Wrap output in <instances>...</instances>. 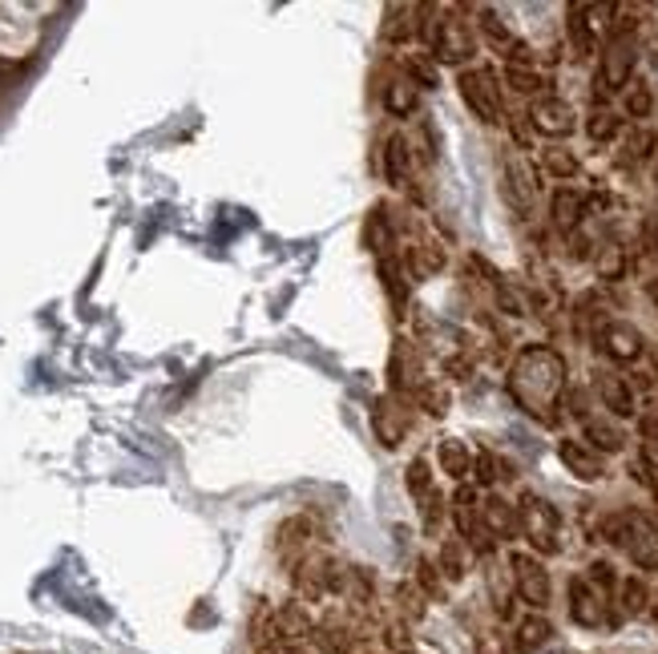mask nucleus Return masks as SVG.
<instances>
[{
  "mask_svg": "<svg viewBox=\"0 0 658 654\" xmlns=\"http://www.w3.org/2000/svg\"><path fill=\"white\" fill-rule=\"evenodd\" d=\"M618 126H622V122H618V117L610 114V110H598V114H590L586 134L594 138V142H610V138L618 134Z\"/></svg>",
  "mask_w": 658,
  "mask_h": 654,
  "instance_id": "b1692460",
  "label": "nucleus"
},
{
  "mask_svg": "<svg viewBox=\"0 0 658 654\" xmlns=\"http://www.w3.org/2000/svg\"><path fill=\"white\" fill-rule=\"evenodd\" d=\"M590 9L586 4H573L570 9V37H573V45H578V53L586 58V53H594V33H590Z\"/></svg>",
  "mask_w": 658,
  "mask_h": 654,
  "instance_id": "412c9836",
  "label": "nucleus"
},
{
  "mask_svg": "<svg viewBox=\"0 0 658 654\" xmlns=\"http://www.w3.org/2000/svg\"><path fill=\"white\" fill-rule=\"evenodd\" d=\"M566 388V364L558 352L549 348H530L517 360L514 368V397L521 400V408H530L533 416H549L554 400Z\"/></svg>",
  "mask_w": 658,
  "mask_h": 654,
  "instance_id": "f257e3e1",
  "label": "nucleus"
},
{
  "mask_svg": "<svg viewBox=\"0 0 658 654\" xmlns=\"http://www.w3.org/2000/svg\"><path fill=\"white\" fill-rule=\"evenodd\" d=\"M582 214H586V199H582L578 190H558V194H554V223H558L561 230L578 227Z\"/></svg>",
  "mask_w": 658,
  "mask_h": 654,
  "instance_id": "dca6fc26",
  "label": "nucleus"
},
{
  "mask_svg": "<svg viewBox=\"0 0 658 654\" xmlns=\"http://www.w3.org/2000/svg\"><path fill=\"white\" fill-rule=\"evenodd\" d=\"M436 456H441V469L448 473V477H457V481H465V477H469L472 453H469V449H465L460 441H441Z\"/></svg>",
  "mask_w": 658,
  "mask_h": 654,
  "instance_id": "6ab92c4d",
  "label": "nucleus"
},
{
  "mask_svg": "<svg viewBox=\"0 0 658 654\" xmlns=\"http://www.w3.org/2000/svg\"><path fill=\"white\" fill-rule=\"evenodd\" d=\"M481 521H485V529L493 538H514L517 529H521V513H517L509 501L489 498L485 505H481Z\"/></svg>",
  "mask_w": 658,
  "mask_h": 654,
  "instance_id": "f8f14e48",
  "label": "nucleus"
},
{
  "mask_svg": "<svg viewBox=\"0 0 658 654\" xmlns=\"http://www.w3.org/2000/svg\"><path fill=\"white\" fill-rule=\"evenodd\" d=\"M530 122L545 138H566V134H573V105L561 98H542L533 101Z\"/></svg>",
  "mask_w": 658,
  "mask_h": 654,
  "instance_id": "6e6552de",
  "label": "nucleus"
},
{
  "mask_svg": "<svg viewBox=\"0 0 658 654\" xmlns=\"http://www.w3.org/2000/svg\"><path fill=\"white\" fill-rule=\"evenodd\" d=\"M602 348H606V356L610 360L630 364V360L643 356V336H638V327H630V324H606V331H602Z\"/></svg>",
  "mask_w": 658,
  "mask_h": 654,
  "instance_id": "9d476101",
  "label": "nucleus"
},
{
  "mask_svg": "<svg viewBox=\"0 0 658 654\" xmlns=\"http://www.w3.org/2000/svg\"><path fill=\"white\" fill-rule=\"evenodd\" d=\"M497 477H502V473H497V461H493V453H481V456H477V481H481V485H493Z\"/></svg>",
  "mask_w": 658,
  "mask_h": 654,
  "instance_id": "72a5a7b5",
  "label": "nucleus"
},
{
  "mask_svg": "<svg viewBox=\"0 0 658 654\" xmlns=\"http://www.w3.org/2000/svg\"><path fill=\"white\" fill-rule=\"evenodd\" d=\"M432 58L444 61V65H465L472 58V33L465 29V21L444 16L436 37H432Z\"/></svg>",
  "mask_w": 658,
  "mask_h": 654,
  "instance_id": "423d86ee",
  "label": "nucleus"
},
{
  "mask_svg": "<svg viewBox=\"0 0 658 654\" xmlns=\"http://www.w3.org/2000/svg\"><path fill=\"white\" fill-rule=\"evenodd\" d=\"M521 529H526V538H530L537 550H545V554L558 550V513L549 510L545 501L526 498V505H521Z\"/></svg>",
  "mask_w": 658,
  "mask_h": 654,
  "instance_id": "39448f33",
  "label": "nucleus"
},
{
  "mask_svg": "<svg viewBox=\"0 0 658 654\" xmlns=\"http://www.w3.org/2000/svg\"><path fill=\"white\" fill-rule=\"evenodd\" d=\"M505 77H509V86H514L517 93H537V89H542V77L533 70H517V65H509Z\"/></svg>",
  "mask_w": 658,
  "mask_h": 654,
  "instance_id": "c756f323",
  "label": "nucleus"
},
{
  "mask_svg": "<svg viewBox=\"0 0 658 654\" xmlns=\"http://www.w3.org/2000/svg\"><path fill=\"white\" fill-rule=\"evenodd\" d=\"M404 485H408V493H413L416 501H425L432 493V473L425 461H413L408 465V473H404Z\"/></svg>",
  "mask_w": 658,
  "mask_h": 654,
  "instance_id": "5701e85b",
  "label": "nucleus"
},
{
  "mask_svg": "<svg viewBox=\"0 0 658 654\" xmlns=\"http://www.w3.org/2000/svg\"><path fill=\"white\" fill-rule=\"evenodd\" d=\"M384 105L396 117L416 114V110H420V89H416V81H392L384 93Z\"/></svg>",
  "mask_w": 658,
  "mask_h": 654,
  "instance_id": "a211bd4d",
  "label": "nucleus"
},
{
  "mask_svg": "<svg viewBox=\"0 0 658 654\" xmlns=\"http://www.w3.org/2000/svg\"><path fill=\"white\" fill-rule=\"evenodd\" d=\"M420 400L429 404V413H444V404H448V400H444V392H436V388H425V392H420Z\"/></svg>",
  "mask_w": 658,
  "mask_h": 654,
  "instance_id": "4c0bfd02",
  "label": "nucleus"
},
{
  "mask_svg": "<svg viewBox=\"0 0 658 654\" xmlns=\"http://www.w3.org/2000/svg\"><path fill=\"white\" fill-rule=\"evenodd\" d=\"M549 634H554V626L545 622L542 614H530V618H526V622L517 626V651H521V654L542 651L545 642H549Z\"/></svg>",
  "mask_w": 658,
  "mask_h": 654,
  "instance_id": "f3484780",
  "label": "nucleus"
},
{
  "mask_svg": "<svg viewBox=\"0 0 658 654\" xmlns=\"http://www.w3.org/2000/svg\"><path fill=\"white\" fill-rule=\"evenodd\" d=\"M598 397L615 416H634V392H630L627 380L615 376V372H602L598 376Z\"/></svg>",
  "mask_w": 658,
  "mask_h": 654,
  "instance_id": "4468645a",
  "label": "nucleus"
},
{
  "mask_svg": "<svg viewBox=\"0 0 658 654\" xmlns=\"http://www.w3.org/2000/svg\"><path fill=\"white\" fill-rule=\"evenodd\" d=\"M380 639H384V651L388 654H413V634H408L401 622H388Z\"/></svg>",
  "mask_w": 658,
  "mask_h": 654,
  "instance_id": "393cba45",
  "label": "nucleus"
},
{
  "mask_svg": "<svg viewBox=\"0 0 658 654\" xmlns=\"http://www.w3.org/2000/svg\"><path fill=\"white\" fill-rule=\"evenodd\" d=\"M622 611L627 614L646 611V586L638 582V578H627V582H622Z\"/></svg>",
  "mask_w": 658,
  "mask_h": 654,
  "instance_id": "bb28decb",
  "label": "nucleus"
},
{
  "mask_svg": "<svg viewBox=\"0 0 658 654\" xmlns=\"http://www.w3.org/2000/svg\"><path fill=\"white\" fill-rule=\"evenodd\" d=\"M420 517H425V529H429V533H436V529H441V517H444L441 493H429V498H425V505H420Z\"/></svg>",
  "mask_w": 658,
  "mask_h": 654,
  "instance_id": "7c9ffc66",
  "label": "nucleus"
},
{
  "mask_svg": "<svg viewBox=\"0 0 658 654\" xmlns=\"http://www.w3.org/2000/svg\"><path fill=\"white\" fill-rule=\"evenodd\" d=\"M545 171L558 174V178H573L578 174V158L570 150H545Z\"/></svg>",
  "mask_w": 658,
  "mask_h": 654,
  "instance_id": "a878e982",
  "label": "nucleus"
},
{
  "mask_svg": "<svg viewBox=\"0 0 658 654\" xmlns=\"http://www.w3.org/2000/svg\"><path fill=\"white\" fill-rule=\"evenodd\" d=\"M634 61H638V45H634V33H630V29L615 33V41L606 45V53H602L598 86L622 89L630 81V73H634Z\"/></svg>",
  "mask_w": 658,
  "mask_h": 654,
  "instance_id": "20e7f679",
  "label": "nucleus"
},
{
  "mask_svg": "<svg viewBox=\"0 0 658 654\" xmlns=\"http://www.w3.org/2000/svg\"><path fill=\"white\" fill-rule=\"evenodd\" d=\"M481 29H485V37L493 41V49H502V58L514 61L517 70H526V61H530V49L517 41L514 33L505 29L497 16H493V13H481Z\"/></svg>",
  "mask_w": 658,
  "mask_h": 654,
  "instance_id": "9b49d317",
  "label": "nucleus"
},
{
  "mask_svg": "<svg viewBox=\"0 0 658 654\" xmlns=\"http://www.w3.org/2000/svg\"><path fill=\"white\" fill-rule=\"evenodd\" d=\"M650 146H655V134H638V138H630V154L646 158L650 154Z\"/></svg>",
  "mask_w": 658,
  "mask_h": 654,
  "instance_id": "e433bc0d",
  "label": "nucleus"
},
{
  "mask_svg": "<svg viewBox=\"0 0 658 654\" xmlns=\"http://www.w3.org/2000/svg\"><path fill=\"white\" fill-rule=\"evenodd\" d=\"M416 582H420V590H425L429 598H441L444 594L441 569L432 566V562H420V566H416Z\"/></svg>",
  "mask_w": 658,
  "mask_h": 654,
  "instance_id": "cd10ccee",
  "label": "nucleus"
},
{
  "mask_svg": "<svg viewBox=\"0 0 658 654\" xmlns=\"http://www.w3.org/2000/svg\"><path fill=\"white\" fill-rule=\"evenodd\" d=\"M615 538L610 541H622L627 554L634 557L638 569H658V529L646 521V517H622L618 526H610Z\"/></svg>",
  "mask_w": 658,
  "mask_h": 654,
  "instance_id": "f03ea898",
  "label": "nucleus"
},
{
  "mask_svg": "<svg viewBox=\"0 0 658 654\" xmlns=\"http://www.w3.org/2000/svg\"><path fill=\"white\" fill-rule=\"evenodd\" d=\"M376 432H380V441H384L388 449H396V444H401L404 425H401V420H396V413H392V404H380V408H376Z\"/></svg>",
  "mask_w": 658,
  "mask_h": 654,
  "instance_id": "4be33fe9",
  "label": "nucleus"
},
{
  "mask_svg": "<svg viewBox=\"0 0 658 654\" xmlns=\"http://www.w3.org/2000/svg\"><path fill=\"white\" fill-rule=\"evenodd\" d=\"M570 614H573V622H582V626L606 622V602H602V594L586 582V578H573L570 582Z\"/></svg>",
  "mask_w": 658,
  "mask_h": 654,
  "instance_id": "1a4fd4ad",
  "label": "nucleus"
},
{
  "mask_svg": "<svg viewBox=\"0 0 658 654\" xmlns=\"http://www.w3.org/2000/svg\"><path fill=\"white\" fill-rule=\"evenodd\" d=\"M408 171H413V146H408V138L392 134L384 146V178L392 186H404L408 183Z\"/></svg>",
  "mask_w": 658,
  "mask_h": 654,
  "instance_id": "ddd939ff",
  "label": "nucleus"
},
{
  "mask_svg": "<svg viewBox=\"0 0 658 654\" xmlns=\"http://www.w3.org/2000/svg\"><path fill=\"white\" fill-rule=\"evenodd\" d=\"M408 73H413L420 86H436V70H432L429 61H420V58H408Z\"/></svg>",
  "mask_w": 658,
  "mask_h": 654,
  "instance_id": "f704fd0d",
  "label": "nucleus"
},
{
  "mask_svg": "<svg viewBox=\"0 0 658 654\" xmlns=\"http://www.w3.org/2000/svg\"><path fill=\"white\" fill-rule=\"evenodd\" d=\"M561 461H566V469H570L573 477H582V481H598L602 477V461L590 453V449H582L578 441L561 444Z\"/></svg>",
  "mask_w": 658,
  "mask_h": 654,
  "instance_id": "2eb2a0df",
  "label": "nucleus"
},
{
  "mask_svg": "<svg viewBox=\"0 0 658 654\" xmlns=\"http://www.w3.org/2000/svg\"><path fill=\"white\" fill-rule=\"evenodd\" d=\"M594 590H615V569L606 566V562H594L590 566V578H586Z\"/></svg>",
  "mask_w": 658,
  "mask_h": 654,
  "instance_id": "473e14b6",
  "label": "nucleus"
},
{
  "mask_svg": "<svg viewBox=\"0 0 658 654\" xmlns=\"http://www.w3.org/2000/svg\"><path fill=\"white\" fill-rule=\"evenodd\" d=\"M627 110L634 117H646L650 114V89L643 86V81H634V89L627 93Z\"/></svg>",
  "mask_w": 658,
  "mask_h": 654,
  "instance_id": "2f4dec72",
  "label": "nucleus"
},
{
  "mask_svg": "<svg viewBox=\"0 0 658 654\" xmlns=\"http://www.w3.org/2000/svg\"><path fill=\"white\" fill-rule=\"evenodd\" d=\"M643 432H646V441H658V416H650V420H643Z\"/></svg>",
  "mask_w": 658,
  "mask_h": 654,
  "instance_id": "58836bf2",
  "label": "nucleus"
},
{
  "mask_svg": "<svg viewBox=\"0 0 658 654\" xmlns=\"http://www.w3.org/2000/svg\"><path fill=\"white\" fill-rule=\"evenodd\" d=\"M586 441L594 444V449H602V453H618V449L627 444V437H622L610 420H586Z\"/></svg>",
  "mask_w": 658,
  "mask_h": 654,
  "instance_id": "aec40b11",
  "label": "nucleus"
},
{
  "mask_svg": "<svg viewBox=\"0 0 658 654\" xmlns=\"http://www.w3.org/2000/svg\"><path fill=\"white\" fill-rule=\"evenodd\" d=\"M514 578H517V594L526 598L530 606H549V574H545V566L537 562V557H526L517 554L514 557Z\"/></svg>",
  "mask_w": 658,
  "mask_h": 654,
  "instance_id": "0eeeda50",
  "label": "nucleus"
},
{
  "mask_svg": "<svg viewBox=\"0 0 658 654\" xmlns=\"http://www.w3.org/2000/svg\"><path fill=\"white\" fill-rule=\"evenodd\" d=\"M396 598H401L404 614H413V618H420V614H425V606H420V598H416L413 586H401V590H396Z\"/></svg>",
  "mask_w": 658,
  "mask_h": 654,
  "instance_id": "c9c22d12",
  "label": "nucleus"
},
{
  "mask_svg": "<svg viewBox=\"0 0 658 654\" xmlns=\"http://www.w3.org/2000/svg\"><path fill=\"white\" fill-rule=\"evenodd\" d=\"M457 86H460L465 105L472 110V117H481V122H497V117H502V93H497V86H493V73L465 70Z\"/></svg>",
  "mask_w": 658,
  "mask_h": 654,
  "instance_id": "7ed1b4c3",
  "label": "nucleus"
},
{
  "mask_svg": "<svg viewBox=\"0 0 658 654\" xmlns=\"http://www.w3.org/2000/svg\"><path fill=\"white\" fill-rule=\"evenodd\" d=\"M441 569L448 582H460V578H465V557H460L457 545H444L441 550Z\"/></svg>",
  "mask_w": 658,
  "mask_h": 654,
  "instance_id": "c85d7f7f",
  "label": "nucleus"
}]
</instances>
